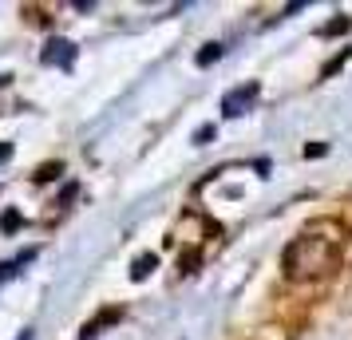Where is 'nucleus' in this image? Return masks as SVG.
Returning a JSON list of instances; mask_svg holds the SVG:
<instances>
[{
    "label": "nucleus",
    "mask_w": 352,
    "mask_h": 340,
    "mask_svg": "<svg viewBox=\"0 0 352 340\" xmlns=\"http://www.w3.org/2000/svg\"><path fill=\"white\" fill-rule=\"evenodd\" d=\"M336 265H340V245L336 238H320V234H301L297 242L285 249V258H281V269H285L289 281H320V277H333Z\"/></svg>",
    "instance_id": "1"
},
{
    "label": "nucleus",
    "mask_w": 352,
    "mask_h": 340,
    "mask_svg": "<svg viewBox=\"0 0 352 340\" xmlns=\"http://www.w3.org/2000/svg\"><path fill=\"white\" fill-rule=\"evenodd\" d=\"M40 60L48 67H72L76 64V44L72 40H48L44 52H40Z\"/></svg>",
    "instance_id": "2"
},
{
    "label": "nucleus",
    "mask_w": 352,
    "mask_h": 340,
    "mask_svg": "<svg viewBox=\"0 0 352 340\" xmlns=\"http://www.w3.org/2000/svg\"><path fill=\"white\" fill-rule=\"evenodd\" d=\"M257 99V83H245V87H238V91H230V95L222 99V115H241L245 111V103H254Z\"/></svg>",
    "instance_id": "3"
},
{
    "label": "nucleus",
    "mask_w": 352,
    "mask_h": 340,
    "mask_svg": "<svg viewBox=\"0 0 352 340\" xmlns=\"http://www.w3.org/2000/svg\"><path fill=\"white\" fill-rule=\"evenodd\" d=\"M155 265H159V258H155V253H143V258H135V265H131V277H135V281H143Z\"/></svg>",
    "instance_id": "4"
},
{
    "label": "nucleus",
    "mask_w": 352,
    "mask_h": 340,
    "mask_svg": "<svg viewBox=\"0 0 352 340\" xmlns=\"http://www.w3.org/2000/svg\"><path fill=\"white\" fill-rule=\"evenodd\" d=\"M222 44H206V48H202V52H198V67H210V64H214V60H218V56H222Z\"/></svg>",
    "instance_id": "5"
},
{
    "label": "nucleus",
    "mask_w": 352,
    "mask_h": 340,
    "mask_svg": "<svg viewBox=\"0 0 352 340\" xmlns=\"http://www.w3.org/2000/svg\"><path fill=\"white\" fill-rule=\"evenodd\" d=\"M20 222H24V218H20V210H4V218H0V229H4V234H16Z\"/></svg>",
    "instance_id": "6"
},
{
    "label": "nucleus",
    "mask_w": 352,
    "mask_h": 340,
    "mask_svg": "<svg viewBox=\"0 0 352 340\" xmlns=\"http://www.w3.org/2000/svg\"><path fill=\"white\" fill-rule=\"evenodd\" d=\"M60 170H64L60 162H48V166H40V170H36V182H48V179H56Z\"/></svg>",
    "instance_id": "7"
},
{
    "label": "nucleus",
    "mask_w": 352,
    "mask_h": 340,
    "mask_svg": "<svg viewBox=\"0 0 352 340\" xmlns=\"http://www.w3.org/2000/svg\"><path fill=\"white\" fill-rule=\"evenodd\" d=\"M210 135H214V127H202L198 135H194V143H198V146H202V143H210Z\"/></svg>",
    "instance_id": "8"
},
{
    "label": "nucleus",
    "mask_w": 352,
    "mask_h": 340,
    "mask_svg": "<svg viewBox=\"0 0 352 340\" xmlns=\"http://www.w3.org/2000/svg\"><path fill=\"white\" fill-rule=\"evenodd\" d=\"M8 155H12V143H0V162L8 159Z\"/></svg>",
    "instance_id": "9"
}]
</instances>
